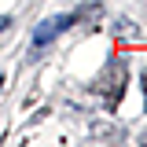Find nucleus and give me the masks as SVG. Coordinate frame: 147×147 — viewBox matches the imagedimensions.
I'll list each match as a JSON object with an SVG mask.
<instances>
[{
	"instance_id": "obj_4",
	"label": "nucleus",
	"mask_w": 147,
	"mask_h": 147,
	"mask_svg": "<svg viewBox=\"0 0 147 147\" xmlns=\"http://www.w3.org/2000/svg\"><path fill=\"white\" fill-rule=\"evenodd\" d=\"M140 140H144V144H147V132H144V136H140Z\"/></svg>"
},
{
	"instance_id": "obj_1",
	"label": "nucleus",
	"mask_w": 147,
	"mask_h": 147,
	"mask_svg": "<svg viewBox=\"0 0 147 147\" xmlns=\"http://www.w3.org/2000/svg\"><path fill=\"white\" fill-rule=\"evenodd\" d=\"M125 85H129V66H125V59H110L107 66L99 70V77L92 81V92L103 96V107H107V110H118L121 96H125Z\"/></svg>"
},
{
	"instance_id": "obj_3",
	"label": "nucleus",
	"mask_w": 147,
	"mask_h": 147,
	"mask_svg": "<svg viewBox=\"0 0 147 147\" xmlns=\"http://www.w3.org/2000/svg\"><path fill=\"white\" fill-rule=\"evenodd\" d=\"M144 99H147V70H144Z\"/></svg>"
},
{
	"instance_id": "obj_2",
	"label": "nucleus",
	"mask_w": 147,
	"mask_h": 147,
	"mask_svg": "<svg viewBox=\"0 0 147 147\" xmlns=\"http://www.w3.org/2000/svg\"><path fill=\"white\" fill-rule=\"evenodd\" d=\"M81 18H88V7H81V11H70V15L44 18V22H40V26L33 30V48H44V44H52V40L63 33V30H70L74 22H81Z\"/></svg>"
}]
</instances>
